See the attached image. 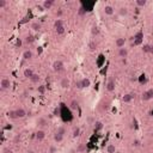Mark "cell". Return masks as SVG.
I'll return each instance as SVG.
<instances>
[{"instance_id": "f6af8a7d", "label": "cell", "mask_w": 153, "mask_h": 153, "mask_svg": "<svg viewBox=\"0 0 153 153\" xmlns=\"http://www.w3.org/2000/svg\"><path fill=\"white\" fill-rule=\"evenodd\" d=\"M27 153H35V152H34V151H28Z\"/></svg>"}, {"instance_id": "8d00e7d4", "label": "cell", "mask_w": 153, "mask_h": 153, "mask_svg": "<svg viewBox=\"0 0 153 153\" xmlns=\"http://www.w3.org/2000/svg\"><path fill=\"white\" fill-rule=\"evenodd\" d=\"M44 123H45V121L43 118H40V120H38V125H40V126H44Z\"/></svg>"}, {"instance_id": "9a60e30c", "label": "cell", "mask_w": 153, "mask_h": 153, "mask_svg": "<svg viewBox=\"0 0 153 153\" xmlns=\"http://www.w3.org/2000/svg\"><path fill=\"white\" fill-rule=\"evenodd\" d=\"M132 99H133V95H130V93H127L123 96V98L122 100L125 102V103H129V102H132Z\"/></svg>"}, {"instance_id": "b9f144b4", "label": "cell", "mask_w": 153, "mask_h": 153, "mask_svg": "<svg viewBox=\"0 0 153 153\" xmlns=\"http://www.w3.org/2000/svg\"><path fill=\"white\" fill-rule=\"evenodd\" d=\"M40 92H41V93L44 92V87H40Z\"/></svg>"}, {"instance_id": "ab89813d", "label": "cell", "mask_w": 153, "mask_h": 153, "mask_svg": "<svg viewBox=\"0 0 153 153\" xmlns=\"http://www.w3.org/2000/svg\"><path fill=\"white\" fill-rule=\"evenodd\" d=\"M85 13V10H84V7H80V11H79V14H84Z\"/></svg>"}, {"instance_id": "5b68a950", "label": "cell", "mask_w": 153, "mask_h": 153, "mask_svg": "<svg viewBox=\"0 0 153 153\" xmlns=\"http://www.w3.org/2000/svg\"><path fill=\"white\" fill-rule=\"evenodd\" d=\"M104 13H105L107 16H112V14L115 13V9H114L112 6H110V5H107V6L104 7Z\"/></svg>"}, {"instance_id": "cb8c5ba5", "label": "cell", "mask_w": 153, "mask_h": 153, "mask_svg": "<svg viewBox=\"0 0 153 153\" xmlns=\"http://www.w3.org/2000/svg\"><path fill=\"white\" fill-rule=\"evenodd\" d=\"M55 31H56V34H57V35H63V34H65V27L56 28V29H55Z\"/></svg>"}, {"instance_id": "4fadbf2b", "label": "cell", "mask_w": 153, "mask_h": 153, "mask_svg": "<svg viewBox=\"0 0 153 153\" xmlns=\"http://www.w3.org/2000/svg\"><path fill=\"white\" fill-rule=\"evenodd\" d=\"M44 138H45V133L43 132V130H38V132L36 133V139L38 140V141H42Z\"/></svg>"}, {"instance_id": "603a6c76", "label": "cell", "mask_w": 153, "mask_h": 153, "mask_svg": "<svg viewBox=\"0 0 153 153\" xmlns=\"http://www.w3.org/2000/svg\"><path fill=\"white\" fill-rule=\"evenodd\" d=\"M60 27H63V22L61 19H56L54 23V28L56 29V28H60Z\"/></svg>"}, {"instance_id": "4dcf8cb0", "label": "cell", "mask_w": 153, "mask_h": 153, "mask_svg": "<svg viewBox=\"0 0 153 153\" xmlns=\"http://www.w3.org/2000/svg\"><path fill=\"white\" fill-rule=\"evenodd\" d=\"M150 49H151V45H150V44H145L144 48H142V52H144V53H150Z\"/></svg>"}, {"instance_id": "5bb4252c", "label": "cell", "mask_w": 153, "mask_h": 153, "mask_svg": "<svg viewBox=\"0 0 153 153\" xmlns=\"http://www.w3.org/2000/svg\"><path fill=\"white\" fill-rule=\"evenodd\" d=\"M23 57H24V60L32 59V52H31V50H25V52L23 53Z\"/></svg>"}, {"instance_id": "e575fe53", "label": "cell", "mask_w": 153, "mask_h": 153, "mask_svg": "<svg viewBox=\"0 0 153 153\" xmlns=\"http://www.w3.org/2000/svg\"><path fill=\"white\" fill-rule=\"evenodd\" d=\"M56 132H57V133H59V134H65V128H63V127H60V128H57V130H56Z\"/></svg>"}, {"instance_id": "ba28073f", "label": "cell", "mask_w": 153, "mask_h": 153, "mask_svg": "<svg viewBox=\"0 0 153 153\" xmlns=\"http://www.w3.org/2000/svg\"><path fill=\"white\" fill-rule=\"evenodd\" d=\"M127 55H128V49L127 48H120L118 49V56L120 57H127Z\"/></svg>"}, {"instance_id": "7402d4cb", "label": "cell", "mask_w": 153, "mask_h": 153, "mask_svg": "<svg viewBox=\"0 0 153 153\" xmlns=\"http://www.w3.org/2000/svg\"><path fill=\"white\" fill-rule=\"evenodd\" d=\"M115 151H116V147L114 146V145H108V147H107V152L108 153H115Z\"/></svg>"}, {"instance_id": "d6a6232c", "label": "cell", "mask_w": 153, "mask_h": 153, "mask_svg": "<svg viewBox=\"0 0 153 153\" xmlns=\"http://www.w3.org/2000/svg\"><path fill=\"white\" fill-rule=\"evenodd\" d=\"M6 5H7L6 0H0V9H4V7H5Z\"/></svg>"}, {"instance_id": "8992f818", "label": "cell", "mask_w": 153, "mask_h": 153, "mask_svg": "<svg viewBox=\"0 0 153 153\" xmlns=\"http://www.w3.org/2000/svg\"><path fill=\"white\" fill-rule=\"evenodd\" d=\"M107 90L109 92H112V91L115 90V80L114 79H110L108 81V84H107Z\"/></svg>"}, {"instance_id": "d590c367", "label": "cell", "mask_w": 153, "mask_h": 153, "mask_svg": "<svg viewBox=\"0 0 153 153\" xmlns=\"http://www.w3.org/2000/svg\"><path fill=\"white\" fill-rule=\"evenodd\" d=\"M142 41H144V40H134V43H133V44L134 45H140L141 43H142Z\"/></svg>"}, {"instance_id": "83f0119b", "label": "cell", "mask_w": 153, "mask_h": 153, "mask_svg": "<svg viewBox=\"0 0 153 153\" xmlns=\"http://www.w3.org/2000/svg\"><path fill=\"white\" fill-rule=\"evenodd\" d=\"M91 32H92L93 36H95V35H98V32H99L98 27H97V25H93V27H92V30H91Z\"/></svg>"}, {"instance_id": "f546056e", "label": "cell", "mask_w": 153, "mask_h": 153, "mask_svg": "<svg viewBox=\"0 0 153 153\" xmlns=\"http://www.w3.org/2000/svg\"><path fill=\"white\" fill-rule=\"evenodd\" d=\"M146 4H147L146 0H136V5L138 6H145Z\"/></svg>"}, {"instance_id": "60d3db41", "label": "cell", "mask_w": 153, "mask_h": 153, "mask_svg": "<svg viewBox=\"0 0 153 153\" xmlns=\"http://www.w3.org/2000/svg\"><path fill=\"white\" fill-rule=\"evenodd\" d=\"M75 86H77L78 89H83V87H81V84H80V81H78V83L75 84Z\"/></svg>"}, {"instance_id": "ac0fdd59", "label": "cell", "mask_w": 153, "mask_h": 153, "mask_svg": "<svg viewBox=\"0 0 153 153\" xmlns=\"http://www.w3.org/2000/svg\"><path fill=\"white\" fill-rule=\"evenodd\" d=\"M30 80H31V83H34V84H37L38 81L41 80V78H40V75H38V74H36V73H35V74H34V75L30 78Z\"/></svg>"}, {"instance_id": "d4e9b609", "label": "cell", "mask_w": 153, "mask_h": 153, "mask_svg": "<svg viewBox=\"0 0 153 153\" xmlns=\"http://www.w3.org/2000/svg\"><path fill=\"white\" fill-rule=\"evenodd\" d=\"M79 135H80V128L77 127V128L73 129V138H77V136H79Z\"/></svg>"}, {"instance_id": "7a4b0ae2", "label": "cell", "mask_w": 153, "mask_h": 153, "mask_svg": "<svg viewBox=\"0 0 153 153\" xmlns=\"http://www.w3.org/2000/svg\"><path fill=\"white\" fill-rule=\"evenodd\" d=\"M0 86H1V90H9L11 86V81L9 78H2L0 81Z\"/></svg>"}, {"instance_id": "8fae6325", "label": "cell", "mask_w": 153, "mask_h": 153, "mask_svg": "<svg viewBox=\"0 0 153 153\" xmlns=\"http://www.w3.org/2000/svg\"><path fill=\"white\" fill-rule=\"evenodd\" d=\"M125 43H126V40L122 38V37H120V38L116 40V47L118 49H120V48H123V47H125Z\"/></svg>"}, {"instance_id": "484cf974", "label": "cell", "mask_w": 153, "mask_h": 153, "mask_svg": "<svg viewBox=\"0 0 153 153\" xmlns=\"http://www.w3.org/2000/svg\"><path fill=\"white\" fill-rule=\"evenodd\" d=\"M118 13H120L121 16H127V14H128V10H127L126 7H121L120 11H118Z\"/></svg>"}, {"instance_id": "f35d334b", "label": "cell", "mask_w": 153, "mask_h": 153, "mask_svg": "<svg viewBox=\"0 0 153 153\" xmlns=\"http://www.w3.org/2000/svg\"><path fill=\"white\" fill-rule=\"evenodd\" d=\"M4 153H12V150H10V148H5V150H4Z\"/></svg>"}, {"instance_id": "ee69618b", "label": "cell", "mask_w": 153, "mask_h": 153, "mask_svg": "<svg viewBox=\"0 0 153 153\" xmlns=\"http://www.w3.org/2000/svg\"><path fill=\"white\" fill-rule=\"evenodd\" d=\"M83 150H84V146H80V147L78 148V151H83Z\"/></svg>"}, {"instance_id": "7bdbcfd3", "label": "cell", "mask_w": 153, "mask_h": 153, "mask_svg": "<svg viewBox=\"0 0 153 153\" xmlns=\"http://www.w3.org/2000/svg\"><path fill=\"white\" fill-rule=\"evenodd\" d=\"M150 53H151V54H153V45H151V49H150Z\"/></svg>"}, {"instance_id": "ffe728a7", "label": "cell", "mask_w": 153, "mask_h": 153, "mask_svg": "<svg viewBox=\"0 0 153 153\" xmlns=\"http://www.w3.org/2000/svg\"><path fill=\"white\" fill-rule=\"evenodd\" d=\"M7 116H9L10 118H12V120H16V118H18V117H17V112H16V110H11V111H9Z\"/></svg>"}, {"instance_id": "f1b7e54d", "label": "cell", "mask_w": 153, "mask_h": 153, "mask_svg": "<svg viewBox=\"0 0 153 153\" xmlns=\"http://www.w3.org/2000/svg\"><path fill=\"white\" fill-rule=\"evenodd\" d=\"M89 48H90L91 52H93L96 48H97V43L96 42H90V44H89Z\"/></svg>"}, {"instance_id": "e0dca14e", "label": "cell", "mask_w": 153, "mask_h": 153, "mask_svg": "<svg viewBox=\"0 0 153 153\" xmlns=\"http://www.w3.org/2000/svg\"><path fill=\"white\" fill-rule=\"evenodd\" d=\"M78 107H79V103L74 99V100H72L71 103H70V108L72 109V110H77L78 109Z\"/></svg>"}, {"instance_id": "277c9868", "label": "cell", "mask_w": 153, "mask_h": 153, "mask_svg": "<svg viewBox=\"0 0 153 153\" xmlns=\"http://www.w3.org/2000/svg\"><path fill=\"white\" fill-rule=\"evenodd\" d=\"M53 5H54V0H44L42 2V6L44 10H50L53 7Z\"/></svg>"}, {"instance_id": "4316f807", "label": "cell", "mask_w": 153, "mask_h": 153, "mask_svg": "<svg viewBox=\"0 0 153 153\" xmlns=\"http://www.w3.org/2000/svg\"><path fill=\"white\" fill-rule=\"evenodd\" d=\"M34 41H35V37L32 36V35H28L27 38H25V42H27V43H32Z\"/></svg>"}, {"instance_id": "52a82bcc", "label": "cell", "mask_w": 153, "mask_h": 153, "mask_svg": "<svg viewBox=\"0 0 153 153\" xmlns=\"http://www.w3.org/2000/svg\"><path fill=\"white\" fill-rule=\"evenodd\" d=\"M80 84H81V87H83V89H86V87H89L91 85V80L89 78H84V79L80 80Z\"/></svg>"}, {"instance_id": "30bf717a", "label": "cell", "mask_w": 153, "mask_h": 153, "mask_svg": "<svg viewBox=\"0 0 153 153\" xmlns=\"http://www.w3.org/2000/svg\"><path fill=\"white\" fill-rule=\"evenodd\" d=\"M23 74H24V77H25V78H29V79H30V78H31L35 73H34V71H32L31 68H25V70H24V72H23Z\"/></svg>"}, {"instance_id": "44dd1931", "label": "cell", "mask_w": 153, "mask_h": 153, "mask_svg": "<svg viewBox=\"0 0 153 153\" xmlns=\"http://www.w3.org/2000/svg\"><path fill=\"white\" fill-rule=\"evenodd\" d=\"M134 40H144V32H142L141 30H140V31H138V32L135 34Z\"/></svg>"}, {"instance_id": "74e56055", "label": "cell", "mask_w": 153, "mask_h": 153, "mask_svg": "<svg viewBox=\"0 0 153 153\" xmlns=\"http://www.w3.org/2000/svg\"><path fill=\"white\" fill-rule=\"evenodd\" d=\"M62 10H59V11H56V13H55V14H56V17H60V16H62Z\"/></svg>"}, {"instance_id": "1f68e13d", "label": "cell", "mask_w": 153, "mask_h": 153, "mask_svg": "<svg viewBox=\"0 0 153 153\" xmlns=\"http://www.w3.org/2000/svg\"><path fill=\"white\" fill-rule=\"evenodd\" d=\"M102 127H103L102 122H97L96 126H95V130H99V129H102Z\"/></svg>"}, {"instance_id": "2e32d148", "label": "cell", "mask_w": 153, "mask_h": 153, "mask_svg": "<svg viewBox=\"0 0 153 153\" xmlns=\"http://www.w3.org/2000/svg\"><path fill=\"white\" fill-rule=\"evenodd\" d=\"M54 140L56 141V142H61V141L63 140V135L62 134H59V133L56 132V133L54 134Z\"/></svg>"}, {"instance_id": "d6986e66", "label": "cell", "mask_w": 153, "mask_h": 153, "mask_svg": "<svg viewBox=\"0 0 153 153\" xmlns=\"http://www.w3.org/2000/svg\"><path fill=\"white\" fill-rule=\"evenodd\" d=\"M31 29L35 30V31H40V30H41V24L37 23V22H34V23L31 24Z\"/></svg>"}, {"instance_id": "836d02e7", "label": "cell", "mask_w": 153, "mask_h": 153, "mask_svg": "<svg viewBox=\"0 0 153 153\" xmlns=\"http://www.w3.org/2000/svg\"><path fill=\"white\" fill-rule=\"evenodd\" d=\"M132 145H133V147H139V146H140V141H139L138 139H135Z\"/></svg>"}, {"instance_id": "7c38bea8", "label": "cell", "mask_w": 153, "mask_h": 153, "mask_svg": "<svg viewBox=\"0 0 153 153\" xmlns=\"http://www.w3.org/2000/svg\"><path fill=\"white\" fill-rule=\"evenodd\" d=\"M60 85H61V87H63V89H67V87L70 86V79H68V78H62Z\"/></svg>"}, {"instance_id": "6da1fadb", "label": "cell", "mask_w": 153, "mask_h": 153, "mask_svg": "<svg viewBox=\"0 0 153 153\" xmlns=\"http://www.w3.org/2000/svg\"><path fill=\"white\" fill-rule=\"evenodd\" d=\"M53 70H54V72H62L63 70H65V65H63L62 61L56 60V61L53 63Z\"/></svg>"}, {"instance_id": "3957f363", "label": "cell", "mask_w": 153, "mask_h": 153, "mask_svg": "<svg viewBox=\"0 0 153 153\" xmlns=\"http://www.w3.org/2000/svg\"><path fill=\"white\" fill-rule=\"evenodd\" d=\"M153 98V89H150V90L145 91L141 96V99L142 100H150V99Z\"/></svg>"}, {"instance_id": "9c48e42d", "label": "cell", "mask_w": 153, "mask_h": 153, "mask_svg": "<svg viewBox=\"0 0 153 153\" xmlns=\"http://www.w3.org/2000/svg\"><path fill=\"white\" fill-rule=\"evenodd\" d=\"M16 112H17V117L18 118H24V117L27 116V111L24 110V109H17L16 110Z\"/></svg>"}]
</instances>
